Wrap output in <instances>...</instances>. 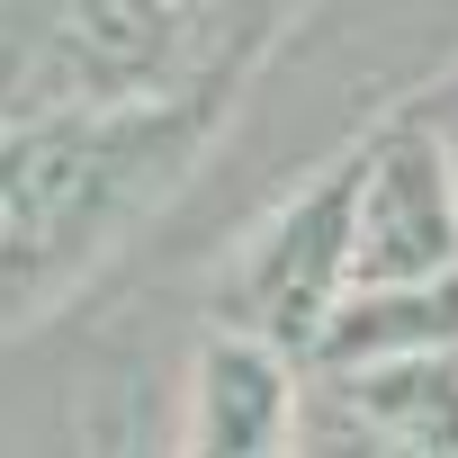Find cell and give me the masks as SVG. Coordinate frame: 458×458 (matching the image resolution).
Masks as SVG:
<instances>
[{"label": "cell", "mask_w": 458, "mask_h": 458, "mask_svg": "<svg viewBox=\"0 0 458 458\" xmlns=\"http://www.w3.org/2000/svg\"><path fill=\"white\" fill-rule=\"evenodd\" d=\"M261 64H225L171 99L0 117V333L64 315L198 180Z\"/></svg>", "instance_id": "obj_1"}, {"label": "cell", "mask_w": 458, "mask_h": 458, "mask_svg": "<svg viewBox=\"0 0 458 458\" xmlns=\"http://www.w3.org/2000/svg\"><path fill=\"white\" fill-rule=\"evenodd\" d=\"M351 297H360V144L315 162L225 252V270L207 288V315L225 333H252V342L288 351L297 369H315V351H324V333Z\"/></svg>", "instance_id": "obj_2"}, {"label": "cell", "mask_w": 458, "mask_h": 458, "mask_svg": "<svg viewBox=\"0 0 458 458\" xmlns=\"http://www.w3.org/2000/svg\"><path fill=\"white\" fill-rule=\"evenodd\" d=\"M458 279V153L449 126L395 99L360 135V288Z\"/></svg>", "instance_id": "obj_3"}, {"label": "cell", "mask_w": 458, "mask_h": 458, "mask_svg": "<svg viewBox=\"0 0 458 458\" xmlns=\"http://www.w3.org/2000/svg\"><path fill=\"white\" fill-rule=\"evenodd\" d=\"M180 458H306V369L252 333L207 324L189 351Z\"/></svg>", "instance_id": "obj_4"}, {"label": "cell", "mask_w": 458, "mask_h": 458, "mask_svg": "<svg viewBox=\"0 0 458 458\" xmlns=\"http://www.w3.org/2000/svg\"><path fill=\"white\" fill-rule=\"evenodd\" d=\"M431 351H458V279H431V288H360L315 369H377V360H431Z\"/></svg>", "instance_id": "obj_5"}, {"label": "cell", "mask_w": 458, "mask_h": 458, "mask_svg": "<svg viewBox=\"0 0 458 458\" xmlns=\"http://www.w3.org/2000/svg\"><path fill=\"white\" fill-rule=\"evenodd\" d=\"M225 19H243V28H261V37H279L297 10H315V0H216Z\"/></svg>", "instance_id": "obj_6"}, {"label": "cell", "mask_w": 458, "mask_h": 458, "mask_svg": "<svg viewBox=\"0 0 458 458\" xmlns=\"http://www.w3.org/2000/svg\"><path fill=\"white\" fill-rule=\"evenodd\" d=\"M413 108H431V117L449 126V153H458V81H422V90H413Z\"/></svg>", "instance_id": "obj_7"}, {"label": "cell", "mask_w": 458, "mask_h": 458, "mask_svg": "<svg viewBox=\"0 0 458 458\" xmlns=\"http://www.w3.org/2000/svg\"><path fill=\"white\" fill-rule=\"evenodd\" d=\"M0 117H10V81H0Z\"/></svg>", "instance_id": "obj_8"}, {"label": "cell", "mask_w": 458, "mask_h": 458, "mask_svg": "<svg viewBox=\"0 0 458 458\" xmlns=\"http://www.w3.org/2000/svg\"><path fill=\"white\" fill-rule=\"evenodd\" d=\"M440 81H458V64H449V72H440Z\"/></svg>", "instance_id": "obj_9"}]
</instances>
